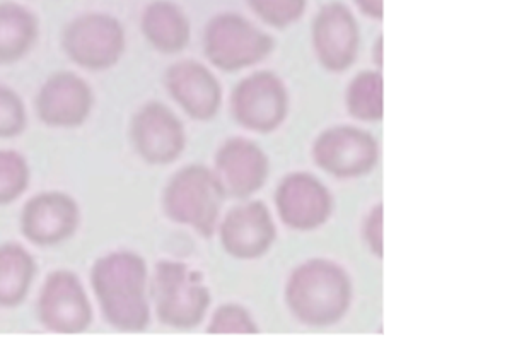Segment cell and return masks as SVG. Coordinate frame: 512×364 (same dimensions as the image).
I'll use <instances>...</instances> for the list:
<instances>
[{
	"instance_id": "obj_1",
	"label": "cell",
	"mask_w": 512,
	"mask_h": 364,
	"mask_svg": "<svg viewBox=\"0 0 512 364\" xmlns=\"http://www.w3.org/2000/svg\"><path fill=\"white\" fill-rule=\"evenodd\" d=\"M91 286L108 325L120 332H142L151 320L147 303V265L128 250L99 257L91 269Z\"/></svg>"
},
{
	"instance_id": "obj_2",
	"label": "cell",
	"mask_w": 512,
	"mask_h": 364,
	"mask_svg": "<svg viewBox=\"0 0 512 364\" xmlns=\"http://www.w3.org/2000/svg\"><path fill=\"white\" fill-rule=\"evenodd\" d=\"M347 272L330 260H309L292 272L286 298L292 315L311 327H328L344 317L350 306Z\"/></svg>"
},
{
	"instance_id": "obj_3",
	"label": "cell",
	"mask_w": 512,
	"mask_h": 364,
	"mask_svg": "<svg viewBox=\"0 0 512 364\" xmlns=\"http://www.w3.org/2000/svg\"><path fill=\"white\" fill-rule=\"evenodd\" d=\"M151 296L159 322L178 330L195 329L210 306V293L202 274L175 260L158 262Z\"/></svg>"
},
{
	"instance_id": "obj_4",
	"label": "cell",
	"mask_w": 512,
	"mask_h": 364,
	"mask_svg": "<svg viewBox=\"0 0 512 364\" xmlns=\"http://www.w3.org/2000/svg\"><path fill=\"white\" fill-rule=\"evenodd\" d=\"M226 194L216 173L202 165H190L178 171L164 190L166 216L178 224H187L209 238L216 233Z\"/></svg>"
},
{
	"instance_id": "obj_5",
	"label": "cell",
	"mask_w": 512,
	"mask_h": 364,
	"mask_svg": "<svg viewBox=\"0 0 512 364\" xmlns=\"http://www.w3.org/2000/svg\"><path fill=\"white\" fill-rule=\"evenodd\" d=\"M125 47L122 23L105 12L81 14L62 33L65 55L84 71H108L122 59Z\"/></svg>"
},
{
	"instance_id": "obj_6",
	"label": "cell",
	"mask_w": 512,
	"mask_h": 364,
	"mask_svg": "<svg viewBox=\"0 0 512 364\" xmlns=\"http://www.w3.org/2000/svg\"><path fill=\"white\" fill-rule=\"evenodd\" d=\"M205 55L210 64L233 72L267 57L272 40L238 14H219L207 24Z\"/></svg>"
},
{
	"instance_id": "obj_7",
	"label": "cell",
	"mask_w": 512,
	"mask_h": 364,
	"mask_svg": "<svg viewBox=\"0 0 512 364\" xmlns=\"http://www.w3.org/2000/svg\"><path fill=\"white\" fill-rule=\"evenodd\" d=\"M36 313L41 325L53 334H82L93 323L88 293L70 271H53L45 279Z\"/></svg>"
},
{
	"instance_id": "obj_8",
	"label": "cell",
	"mask_w": 512,
	"mask_h": 364,
	"mask_svg": "<svg viewBox=\"0 0 512 364\" xmlns=\"http://www.w3.org/2000/svg\"><path fill=\"white\" fill-rule=\"evenodd\" d=\"M81 212L69 194L50 190L40 192L24 204L21 233L36 247H57L76 235Z\"/></svg>"
},
{
	"instance_id": "obj_9",
	"label": "cell",
	"mask_w": 512,
	"mask_h": 364,
	"mask_svg": "<svg viewBox=\"0 0 512 364\" xmlns=\"http://www.w3.org/2000/svg\"><path fill=\"white\" fill-rule=\"evenodd\" d=\"M130 139L140 158L159 166L180 158L187 144L180 118L163 103H147L135 113Z\"/></svg>"
},
{
	"instance_id": "obj_10",
	"label": "cell",
	"mask_w": 512,
	"mask_h": 364,
	"mask_svg": "<svg viewBox=\"0 0 512 364\" xmlns=\"http://www.w3.org/2000/svg\"><path fill=\"white\" fill-rule=\"evenodd\" d=\"M94 93L76 72L60 71L48 77L36 96V115L55 129L81 127L93 112Z\"/></svg>"
},
{
	"instance_id": "obj_11",
	"label": "cell",
	"mask_w": 512,
	"mask_h": 364,
	"mask_svg": "<svg viewBox=\"0 0 512 364\" xmlns=\"http://www.w3.org/2000/svg\"><path fill=\"white\" fill-rule=\"evenodd\" d=\"M286 110V89L274 74L258 72L234 89V117L246 129L256 132L277 129L286 117Z\"/></svg>"
},
{
	"instance_id": "obj_12",
	"label": "cell",
	"mask_w": 512,
	"mask_h": 364,
	"mask_svg": "<svg viewBox=\"0 0 512 364\" xmlns=\"http://www.w3.org/2000/svg\"><path fill=\"white\" fill-rule=\"evenodd\" d=\"M315 158L323 170L335 177H359L373 170L378 159V146L373 137L362 130L337 127L318 139Z\"/></svg>"
},
{
	"instance_id": "obj_13",
	"label": "cell",
	"mask_w": 512,
	"mask_h": 364,
	"mask_svg": "<svg viewBox=\"0 0 512 364\" xmlns=\"http://www.w3.org/2000/svg\"><path fill=\"white\" fill-rule=\"evenodd\" d=\"M275 202L280 219L297 231L320 228L333 209L332 195L325 185L306 173H296L280 183Z\"/></svg>"
},
{
	"instance_id": "obj_14",
	"label": "cell",
	"mask_w": 512,
	"mask_h": 364,
	"mask_svg": "<svg viewBox=\"0 0 512 364\" xmlns=\"http://www.w3.org/2000/svg\"><path fill=\"white\" fill-rule=\"evenodd\" d=\"M274 219L262 202H248L227 212L221 224V243L229 255L253 260L268 252L275 241Z\"/></svg>"
},
{
	"instance_id": "obj_15",
	"label": "cell",
	"mask_w": 512,
	"mask_h": 364,
	"mask_svg": "<svg viewBox=\"0 0 512 364\" xmlns=\"http://www.w3.org/2000/svg\"><path fill=\"white\" fill-rule=\"evenodd\" d=\"M268 165L262 149L246 139H229L216 156V177L224 194L245 199L262 188Z\"/></svg>"
},
{
	"instance_id": "obj_16",
	"label": "cell",
	"mask_w": 512,
	"mask_h": 364,
	"mask_svg": "<svg viewBox=\"0 0 512 364\" xmlns=\"http://www.w3.org/2000/svg\"><path fill=\"white\" fill-rule=\"evenodd\" d=\"M166 88L173 100L195 120H210L221 106V86L205 65L183 60L166 72Z\"/></svg>"
},
{
	"instance_id": "obj_17",
	"label": "cell",
	"mask_w": 512,
	"mask_h": 364,
	"mask_svg": "<svg viewBox=\"0 0 512 364\" xmlns=\"http://www.w3.org/2000/svg\"><path fill=\"white\" fill-rule=\"evenodd\" d=\"M318 59L330 71H344L357 55L359 30L349 9L340 4L326 6L315 21Z\"/></svg>"
},
{
	"instance_id": "obj_18",
	"label": "cell",
	"mask_w": 512,
	"mask_h": 364,
	"mask_svg": "<svg viewBox=\"0 0 512 364\" xmlns=\"http://www.w3.org/2000/svg\"><path fill=\"white\" fill-rule=\"evenodd\" d=\"M40 23L28 7L0 2V65L16 64L33 50Z\"/></svg>"
},
{
	"instance_id": "obj_19",
	"label": "cell",
	"mask_w": 512,
	"mask_h": 364,
	"mask_svg": "<svg viewBox=\"0 0 512 364\" xmlns=\"http://www.w3.org/2000/svg\"><path fill=\"white\" fill-rule=\"evenodd\" d=\"M140 26L147 42L159 52L178 53L190 42V23L185 12L168 0L152 2Z\"/></svg>"
},
{
	"instance_id": "obj_20",
	"label": "cell",
	"mask_w": 512,
	"mask_h": 364,
	"mask_svg": "<svg viewBox=\"0 0 512 364\" xmlns=\"http://www.w3.org/2000/svg\"><path fill=\"white\" fill-rule=\"evenodd\" d=\"M35 257L18 243L0 245V308L23 305L35 282Z\"/></svg>"
},
{
	"instance_id": "obj_21",
	"label": "cell",
	"mask_w": 512,
	"mask_h": 364,
	"mask_svg": "<svg viewBox=\"0 0 512 364\" xmlns=\"http://www.w3.org/2000/svg\"><path fill=\"white\" fill-rule=\"evenodd\" d=\"M347 105L355 118L376 122L383 117V79L376 72H364L354 79Z\"/></svg>"
},
{
	"instance_id": "obj_22",
	"label": "cell",
	"mask_w": 512,
	"mask_h": 364,
	"mask_svg": "<svg viewBox=\"0 0 512 364\" xmlns=\"http://www.w3.org/2000/svg\"><path fill=\"white\" fill-rule=\"evenodd\" d=\"M31 170L23 154L0 149V206H9L30 187Z\"/></svg>"
},
{
	"instance_id": "obj_23",
	"label": "cell",
	"mask_w": 512,
	"mask_h": 364,
	"mask_svg": "<svg viewBox=\"0 0 512 364\" xmlns=\"http://www.w3.org/2000/svg\"><path fill=\"white\" fill-rule=\"evenodd\" d=\"M28 124L23 98L14 89L0 84V139L21 136Z\"/></svg>"
},
{
	"instance_id": "obj_24",
	"label": "cell",
	"mask_w": 512,
	"mask_h": 364,
	"mask_svg": "<svg viewBox=\"0 0 512 364\" xmlns=\"http://www.w3.org/2000/svg\"><path fill=\"white\" fill-rule=\"evenodd\" d=\"M209 334H255L258 332L250 313L243 306L222 305L210 320Z\"/></svg>"
},
{
	"instance_id": "obj_25",
	"label": "cell",
	"mask_w": 512,
	"mask_h": 364,
	"mask_svg": "<svg viewBox=\"0 0 512 364\" xmlns=\"http://www.w3.org/2000/svg\"><path fill=\"white\" fill-rule=\"evenodd\" d=\"M248 4L263 21L284 28L303 14L306 0H248Z\"/></svg>"
},
{
	"instance_id": "obj_26",
	"label": "cell",
	"mask_w": 512,
	"mask_h": 364,
	"mask_svg": "<svg viewBox=\"0 0 512 364\" xmlns=\"http://www.w3.org/2000/svg\"><path fill=\"white\" fill-rule=\"evenodd\" d=\"M366 240L373 253L383 259V207L378 206L371 212L366 223Z\"/></svg>"
},
{
	"instance_id": "obj_27",
	"label": "cell",
	"mask_w": 512,
	"mask_h": 364,
	"mask_svg": "<svg viewBox=\"0 0 512 364\" xmlns=\"http://www.w3.org/2000/svg\"><path fill=\"white\" fill-rule=\"evenodd\" d=\"M357 6L361 7L362 12L371 18L383 16V0H357Z\"/></svg>"
}]
</instances>
